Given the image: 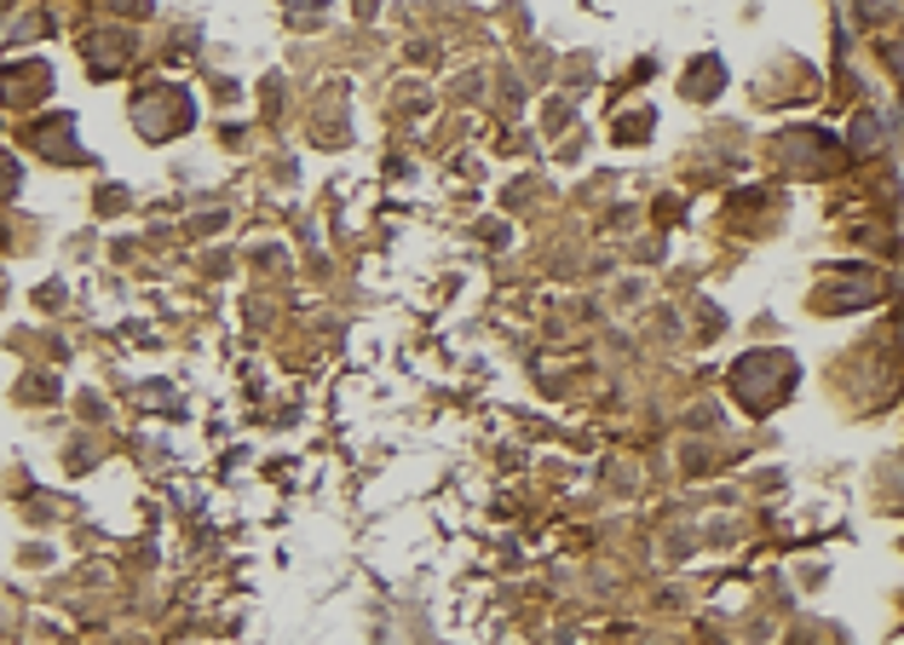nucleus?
Segmentation results:
<instances>
[{"instance_id": "nucleus-1", "label": "nucleus", "mask_w": 904, "mask_h": 645, "mask_svg": "<svg viewBox=\"0 0 904 645\" xmlns=\"http://www.w3.org/2000/svg\"><path fill=\"white\" fill-rule=\"evenodd\" d=\"M853 145H858V150H876V145H882V121L864 116V121L853 127Z\"/></svg>"}, {"instance_id": "nucleus-2", "label": "nucleus", "mask_w": 904, "mask_h": 645, "mask_svg": "<svg viewBox=\"0 0 904 645\" xmlns=\"http://www.w3.org/2000/svg\"><path fill=\"white\" fill-rule=\"evenodd\" d=\"M893 7V0H864V12H887Z\"/></svg>"}]
</instances>
